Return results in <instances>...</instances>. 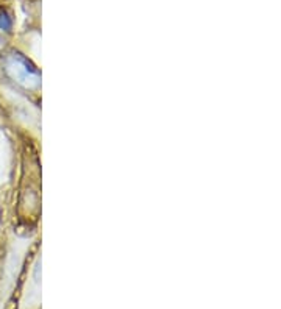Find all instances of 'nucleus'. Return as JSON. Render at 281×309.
<instances>
[{"label":"nucleus","mask_w":281,"mask_h":309,"mask_svg":"<svg viewBox=\"0 0 281 309\" xmlns=\"http://www.w3.org/2000/svg\"><path fill=\"white\" fill-rule=\"evenodd\" d=\"M11 27H13V20H11L10 14L5 10H0V30L10 31Z\"/></svg>","instance_id":"f257e3e1"}]
</instances>
